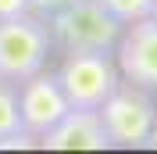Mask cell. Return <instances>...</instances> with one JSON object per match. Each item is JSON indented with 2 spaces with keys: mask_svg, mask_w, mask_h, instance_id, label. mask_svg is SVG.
<instances>
[{
  "mask_svg": "<svg viewBox=\"0 0 157 154\" xmlns=\"http://www.w3.org/2000/svg\"><path fill=\"white\" fill-rule=\"evenodd\" d=\"M54 50L47 18L32 11L0 18V79L7 83H25L29 75L47 68V58Z\"/></svg>",
  "mask_w": 157,
  "mask_h": 154,
  "instance_id": "6da1fadb",
  "label": "cell"
},
{
  "mask_svg": "<svg viewBox=\"0 0 157 154\" xmlns=\"http://www.w3.org/2000/svg\"><path fill=\"white\" fill-rule=\"evenodd\" d=\"M154 18H157V0H154Z\"/></svg>",
  "mask_w": 157,
  "mask_h": 154,
  "instance_id": "4fadbf2b",
  "label": "cell"
},
{
  "mask_svg": "<svg viewBox=\"0 0 157 154\" xmlns=\"http://www.w3.org/2000/svg\"><path fill=\"white\" fill-rule=\"evenodd\" d=\"M104 133H107L111 147H147L150 129H154L157 107L150 100V93L136 83H118L114 93L97 107Z\"/></svg>",
  "mask_w": 157,
  "mask_h": 154,
  "instance_id": "3957f363",
  "label": "cell"
},
{
  "mask_svg": "<svg viewBox=\"0 0 157 154\" xmlns=\"http://www.w3.org/2000/svg\"><path fill=\"white\" fill-rule=\"evenodd\" d=\"M57 83L71 107H93L97 111L118 86V68L107 50H64L57 68Z\"/></svg>",
  "mask_w": 157,
  "mask_h": 154,
  "instance_id": "277c9868",
  "label": "cell"
},
{
  "mask_svg": "<svg viewBox=\"0 0 157 154\" xmlns=\"http://www.w3.org/2000/svg\"><path fill=\"white\" fill-rule=\"evenodd\" d=\"M118 75L143 90H157V18L128 22V29L118 36Z\"/></svg>",
  "mask_w": 157,
  "mask_h": 154,
  "instance_id": "8992f818",
  "label": "cell"
},
{
  "mask_svg": "<svg viewBox=\"0 0 157 154\" xmlns=\"http://www.w3.org/2000/svg\"><path fill=\"white\" fill-rule=\"evenodd\" d=\"M64 4H71V0H29V11H32V14H39V18H50V14L61 11Z\"/></svg>",
  "mask_w": 157,
  "mask_h": 154,
  "instance_id": "30bf717a",
  "label": "cell"
},
{
  "mask_svg": "<svg viewBox=\"0 0 157 154\" xmlns=\"http://www.w3.org/2000/svg\"><path fill=\"white\" fill-rule=\"evenodd\" d=\"M36 147L43 151H107L111 140L93 107H68V115L50 125L36 140Z\"/></svg>",
  "mask_w": 157,
  "mask_h": 154,
  "instance_id": "52a82bcc",
  "label": "cell"
},
{
  "mask_svg": "<svg viewBox=\"0 0 157 154\" xmlns=\"http://www.w3.org/2000/svg\"><path fill=\"white\" fill-rule=\"evenodd\" d=\"M147 147H157V118H154V129H150V140H147Z\"/></svg>",
  "mask_w": 157,
  "mask_h": 154,
  "instance_id": "7c38bea8",
  "label": "cell"
},
{
  "mask_svg": "<svg viewBox=\"0 0 157 154\" xmlns=\"http://www.w3.org/2000/svg\"><path fill=\"white\" fill-rule=\"evenodd\" d=\"M97 4L107 11V14H114L121 25H128V22H136V18L154 14V0H97Z\"/></svg>",
  "mask_w": 157,
  "mask_h": 154,
  "instance_id": "9c48e42d",
  "label": "cell"
},
{
  "mask_svg": "<svg viewBox=\"0 0 157 154\" xmlns=\"http://www.w3.org/2000/svg\"><path fill=\"white\" fill-rule=\"evenodd\" d=\"M50 39L57 50H114L121 22L100 7L97 0H71L47 18Z\"/></svg>",
  "mask_w": 157,
  "mask_h": 154,
  "instance_id": "7a4b0ae2",
  "label": "cell"
},
{
  "mask_svg": "<svg viewBox=\"0 0 157 154\" xmlns=\"http://www.w3.org/2000/svg\"><path fill=\"white\" fill-rule=\"evenodd\" d=\"M68 107L71 104L64 97V90H61V83H57V72L43 68V72L29 75L25 83H18V118H21V129L32 133L36 140L54 122H61L68 115Z\"/></svg>",
  "mask_w": 157,
  "mask_h": 154,
  "instance_id": "5b68a950",
  "label": "cell"
},
{
  "mask_svg": "<svg viewBox=\"0 0 157 154\" xmlns=\"http://www.w3.org/2000/svg\"><path fill=\"white\" fill-rule=\"evenodd\" d=\"M21 129V118H18V86L0 79V140L11 133Z\"/></svg>",
  "mask_w": 157,
  "mask_h": 154,
  "instance_id": "ba28073f",
  "label": "cell"
},
{
  "mask_svg": "<svg viewBox=\"0 0 157 154\" xmlns=\"http://www.w3.org/2000/svg\"><path fill=\"white\" fill-rule=\"evenodd\" d=\"M29 11V0H0V18H11V14H25Z\"/></svg>",
  "mask_w": 157,
  "mask_h": 154,
  "instance_id": "8fae6325",
  "label": "cell"
}]
</instances>
